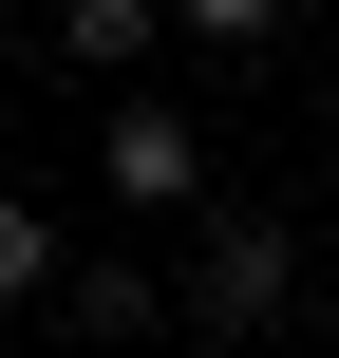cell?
<instances>
[{
  "label": "cell",
  "mask_w": 339,
  "mask_h": 358,
  "mask_svg": "<svg viewBox=\"0 0 339 358\" xmlns=\"http://www.w3.org/2000/svg\"><path fill=\"white\" fill-rule=\"evenodd\" d=\"M0 302H57V227H38L19 189H0Z\"/></svg>",
  "instance_id": "5b68a950"
},
{
  "label": "cell",
  "mask_w": 339,
  "mask_h": 358,
  "mask_svg": "<svg viewBox=\"0 0 339 358\" xmlns=\"http://www.w3.org/2000/svg\"><path fill=\"white\" fill-rule=\"evenodd\" d=\"M94 170H113V208H132V227H189V208H208V132H189L170 94H113Z\"/></svg>",
  "instance_id": "6da1fadb"
},
{
  "label": "cell",
  "mask_w": 339,
  "mask_h": 358,
  "mask_svg": "<svg viewBox=\"0 0 339 358\" xmlns=\"http://www.w3.org/2000/svg\"><path fill=\"white\" fill-rule=\"evenodd\" d=\"M302 302V227H208L189 245V340H264Z\"/></svg>",
  "instance_id": "7a4b0ae2"
},
{
  "label": "cell",
  "mask_w": 339,
  "mask_h": 358,
  "mask_svg": "<svg viewBox=\"0 0 339 358\" xmlns=\"http://www.w3.org/2000/svg\"><path fill=\"white\" fill-rule=\"evenodd\" d=\"M57 321H75V340H151V321H189V283H151V264L94 245V264H57Z\"/></svg>",
  "instance_id": "3957f363"
},
{
  "label": "cell",
  "mask_w": 339,
  "mask_h": 358,
  "mask_svg": "<svg viewBox=\"0 0 339 358\" xmlns=\"http://www.w3.org/2000/svg\"><path fill=\"white\" fill-rule=\"evenodd\" d=\"M151 19H189V0H57V57H75V76H132Z\"/></svg>",
  "instance_id": "277c9868"
},
{
  "label": "cell",
  "mask_w": 339,
  "mask_h": 358,
  "mask_svg": "<svg viewBox=\"0 0 339 358\" xmlns=\"http://www.w3.org/2000/svg\"><path fill=\"white\" fill-rule=\"evenodd\" d=\"M283 19H302V0H189V38H208V57H264Z\"/></svg>",
  "instance_id": "8992f818"
}]
</instances>
